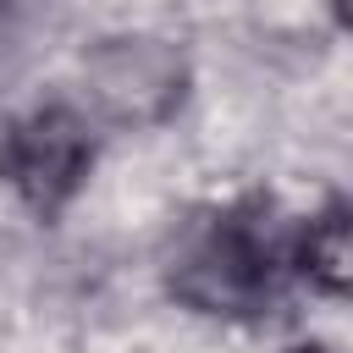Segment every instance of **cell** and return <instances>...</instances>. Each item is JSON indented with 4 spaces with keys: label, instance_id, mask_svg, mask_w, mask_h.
<instances>
[{
    "label": "cell",
    "instance_id": "obj_1",
    "mask_svg": "<svg viewBox=\"0 0 353 353\" xmlns=\"http://www.w3.org/2000/svg\"><path fill=\"white\" fill-rule=\"evenodd\" d=\"M298 270V237L281 232L276 210L237 199L210 210L171 259V292L199 314H265Z\"/></svg>",
    "mask_w": 353,
    "mask_h": 353
},
{
    "label": "cell",
    "instance_id": "obj_2",
    "mask_svg": "<svg viewBox=\"0 0 353 353\" xmlns=\"http://www.w3.org/2000/svg\"><path fill=\"white\" fill-rule=\"evenodd\" d=\"M94 138L66 105H39L0 132V176L33 215H55L88 176Z\"/></svg>",
    "mask_w": 353,
    "mask_h": 353
},
{
    "label": "cell",
    "instance_id": "obj_3",
    "mask_svg": "<svg viewBox=\"0 0 353 353\" xmlns=\"http://www.w3.org/2000/svg\"><path fill=\"white\" fill-rule=\"evenodd\" d=\"M298 276L331 298H353V204H325L298 232Z\"/></svg>",
    "mask_w": 353,
    "mask_h": 353
},
{
    "label": "cell",
    "instance_id": "obj_4",
    "mask_svg": "<svg viewBox=\"0 0 353 353\" xmlns=\"http://www.w3.org/2000/svg\"><path fill=\"white\" fill-rule=\"evenodd\" d=\"M336 17H342V22L353 28V0H336Z\"/></svg>",
    "mask_w": 353,
    "mask_h": 353
},
{
    "label": "cell",
    "instance_id": "obj_5",
    "mask_svg": "<svg viewBox=\"0 0 353 353\" xmlns=\"http://www.w3.org/2000/svg\"><path fill=\"white\" fill-rule=\"evenodd\" d=\"M298 353H325V347H298Z\"/></svg>",
    "mask_w": 353,
    "mask_h": 353
}]
</instances>
